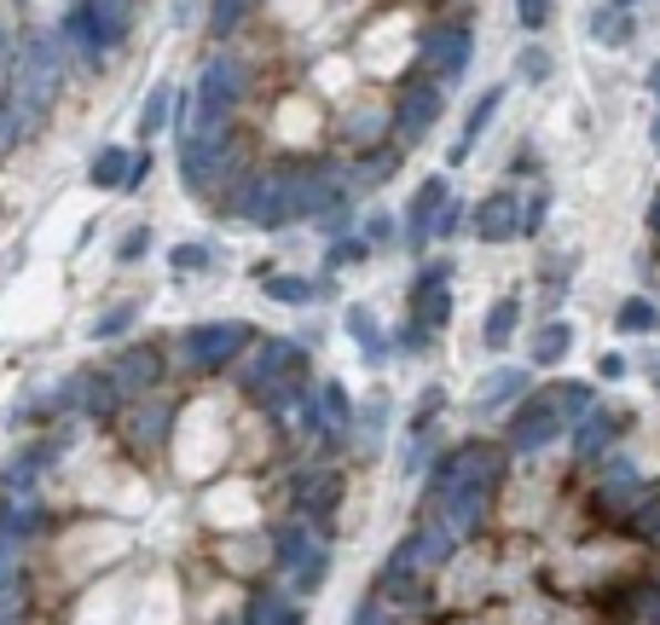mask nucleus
I'll use <instances>...</instances> for the list:
<instances>
[{
    "instance_id": "1",
    "label": "nucleus",
    "mask_w": 660,
    "mask_h": 625,
    "mask_svg": "<svg viewBox=\"0 0 660 625\" xmlns=\"http://www.w3.org/2000/svg\"><path fill=\"white\" fill-rule=\"evenodd\" d=\"M278 192H285V221H324L348 197V168L337 156H301L278 168Z\"/></svg>"
},
{
    "instance_id": "2",
    "label": "nucleus",
    "mask_w": 660,
    "mask_h": 625,
    "mask_svg": "<svg viewBox=\"0 0 660 625\" xmlns=\"http://www.w3.org/2000/svg\"><path fill=\"white\" fill-rule=\"evenodd\" d=\"M238 151H233V127H192L181 140V180L192 197H209L220 192V180L233 174Z\"/></svg>"
},
{
    "instance_id": "3",
    "label": "nucleus",
    "mask_w": 660,
    "mask_h": 625,
    "mask_svg": "<svg viewBox=\"0 0 660 625\" xmlns=\"http://www.w3.org/2000/svg\"><path fill=\"white\" fill-rule=\"evenodd\" d=\"M244 88H249V75H244L238 52H215V59H203L197 88H192V99H197V127H226V122H233Z\"/></svg>"
},
{
    "instance_id": "4",
    "label": "nucleus",
    "mask_w": 660,
    "mask_h": 625,
    "mask_svg": "<svg viewBox=\"0 0 660 625\" xmlns=\"http://www.w3.org/2000/svg\"><path fill=\"white\" fill-rule=\"evenodd\" d=\"M504 475H511V452H504V447H493V440H458V447L435 463V481H429V492H446V486H464V481L498 486Z\"/></svg>"
},
{
    "instance_id": "5",
    "label": "nucleus",
    "mask_w": 660,
    "mask_h": 625,
    "mask_svg": "<svg viewBox=\"0 0 660 625\" xmlns=\"http://www.w3.org/2000/svg\"><path fill=\"white\" fill-rule=\"evenodd\" d=\"M441 111H446V99H441V75H435V70L405 75L400 93H394V140H400V145H417L429 127L441 122Z\"/></svg>"
},
{
    "instance_id": "6",
    "label": "nucleus",
    "mask_w": 660,
    "mask_h": 625,
    "mask_svg": "<svg viewBox=\"0 0 660 625\" xmlns=\"http://www.w3.org/2000/svg\"><path fill=\"white\" fill-rule=\"evenodd\" d=\"M563 429H568V411L556 400V388H539L511 417V452H545L550 440H563Z\"/></svg>"
},
{
    "instance_id": "7",
    "label": "nucleus",
    "mask_w": 660,
    "mask_h": 625,
    "mask_svg": "<svg viewBox=\"0 0 660 625\" xmlns=\"http://www.w3.org/2000/svg\"><path fill=\"white\" fill-rule=\"evenodd\" d=\"M226 215L249 221V226H290L285 221V192H278V168L272 174H238L226 192Z\"/></svg>"
},
{
    "instance_id": "8",
    "label": "nucleus",
    "mask_w": 660,
    "mask_h": 625,
    "mask_svg": "<svg viewBox=\"0 0 660 625\" xmlns=\"http://www.w3.org/2000/svg\"><path fill=\"white\" fill-rule=\"evenodd\" d=\"M256 336L261 330H249V325H233V319H220V325H197V330H186V354H192V365L203 377H215V371H226L244 348H256Z\"/></svg>"
},
{
    "instance_id": "9",
    "label": "nucleus",
    "mask_w": 660,
    "mask_h": 625,
    "mask_svg": "<svg viewBox=\"0 0 660 625\" xmlns=\"http://www.w3.org/2000/svg\"><path fill=\"white\" fill-rule=\"evenodd\" d=\"M417 59H423V70H435L441 82H458L475 59V30L470 23H435V30L423 35Z\"/></svg>"
},
{
    "instance_id": "10",
    "label": "nucleus",
    "mask_w": 660,
    "mask_h": 625,
    "mask_svg": "<svg viewBox=\"0 0 660 625\" xmlns=\"http://www.w3.org/2000/svg\"><path fill=\"white\" fill-rule=\"evenodd\" d=\"M487 504H493V486L487 481H464V486H446V492H429V510L458 539L481 533V521H487Z\"/></svg>"
},
{
    "instance_id": "11",
    "label": "nucleus",
    "mask_w": 660,
    "mask_h": 625,
    "mask_svg": "<svg viewBox=\"0 0 660 625\" xmlns=\"http://www.w3.org/2000/svg\"><path fill=\"white\" fill-rule=\"evenodd\" d=\"M301 365H308V342H296V336H256V354H249L238 382H244V395H249V388H261L272 377L301 371Z\"/></svg>"
},
{
    "instance_id": "12",
    "label": "nucleus",
    "mask_w": 660,
    "mask_h": 625,
    "mask_svg": "<svg viewBox=\"0 0 660 625\" xmlns=\"http://www.w3.org/2000/svg\"><path fill=\"white\" fill-rule=\"evenodd\" d=\"M643 475H638V463H626V458H615V463H602V481H597V515L602 521H620L626 527V515L638 510V499H643Z\"/></svg>"
},
{
    "instance_id": "13",
    "label": "nucleus",
    "mask_w": 660,
    "mask_h": 625,
    "mask_svg": "<svg viewBox=\"0 0 660 625\" xmlns=\"http://www.w3.org/2000/svg\"><path fill=\"white\" fill-rule=\"evenodd\" d=\"M290 504H296L301 521H319V527H324V521L337 515V504H342V475H337V469H296Z\"/></svg>"
},
{
    "instance_id": "14",
    "label": "nucleus",
    "mask_w": 660,
    "mask_h": 625,
    "mask_svg": "<svg viewBox=\"0 0 660 625\" xmlns=\"http://www.w3.org/2000/svg\"><path fill=\"white\" fill-rule=\"evenodd\" d=\"M452 203V186H446V174H429L412 208H405V249H429L435 244V226H441V208Z\"/></svg>"
},
{
    "instance_id": "15",
    "label": "nucleus",
    "mask_w": 660,
    "mask_h": 625,
    "mask_svg": "<svg viewBox=\"0 0 660 625\" xmlns=\"http://www.w3.org/2000/svg\"><path fill=\"white\" fill-rule=\"evenodd\" d=\"M111 377L122 382V395H145L163 382V348L157 342H128L122 354H111Z\"/></svg>"
},
{
    "instance_id": "16",
    "label": "nucleus",
    "mask_w": 660,
    "mask_h": 625,
    "mask_svg": "<svg viewBox=\"0 0 660 625\" xmlns=\"http://www.w3.org/2000/svg\"><path fill=\"white\" fill-rule=\"evenodd\" d=\"M470 226H475V238H481V244H511V238H522V197H516V192H493V197H481Z\"/></svg>"
},
{
    "instance_id": "17",
    "label": "nucleus",
    "mask_w": 660,
    "mask_h": 625,
    "mask_svg": "<svg viewBox=\"0 0 660 625\" xmlns=\"http://www.w3.org/2000/svg\"><path fill=\"white\" fill-rule=\"evenodd\" d=\"M59 35H64V47H70L82 64H105V52H111V47H105V35H99V18H93L87 0H70V7H64Z\"/></svg>"
},
{
    "instance_id": "18",
    "label": "nucleus",
    "mask_w": 660,
    "mask_h": 625,
    "mask_svg": "<svg viewBox=\"0 0 660 625\" xmlns=\"http://www.w3.org/2000/svg\"><path fill=\"white\" fill-rule=\"evenodd\" d=\"M446 273H452L446 260H435V267H423V273H417V284H412V312H417L423 325H435V330L452 319V290H446Z\"/></svg>"
},
{
    "instance_id": "19",
    "label": "nucleus",
    "mask_w": 660,
    "mask_h": 625,
    "mask_svg": "<svg viewBox=\"0 0 660 625\" xmlns=\"http://www.w3.org/2000/svg\"><path fill=\"white\" fill-rule=\"evenodd\" d=\"M568 440H574V463H597L608 447H615V440H620V417L615 411H586V417H579V423L568 429Z\"/></svg>"
},
{
    "instance_id": "20",
    "label": "nucleus",
    "mask_w": 660,
    "mask_h": 625,
    "mask_svg": "<svg viewBox=\"0 0 660 625\" xmlns=\"http://www.w3.org/2000/svg\"><path fill=\"white\" fill-rule=\"evenodd\" d=\"M597 608L608 619H654L660 625V580H631L626 591H608Z\"/></svg>"
},
{
    "instance_id": "21",
    "label": "nucleus",
    "mask_w": 660,
    "mask_h": 625,
    "mask_svg": "<svg viewBox=\"0 0 660 625\" xmlns=\"http://www.w3.org/2000/svg\"><path fill=\"white\" fill-rule=\"evenodd\" d=\"M498 104H504V88H487V93H481V99L470 104V116H464V134L452 140V151H446V163H452V168H458V163H470V156H475V140L493 127Z\"/></svg>"
},
{
    "instance_id": "22",
    "label": "nucleus",
    "mask_w": 660,
    "mask_h": 625,
    "mask_svg": "<svg viewBox=\"0 0 660 625\" xmlns=\"http://www.w3.org/2000/svg\"><path fill=\"white\" fill-rule=\"evenodd\" d=\"M134 163L140 156L128 145H105V151H93V163H87V180L99 192H128V180H134Z\"/></svg>"
},
{
    "instance_id": "23",
    "label": "nucleus",
    "mask_w": 660,
    "mask_h": 625,
    "mask_svg": "<svg viewBox=\"0 0 660 625\" xmlns=\"http://www.w3.org/2000/svg\"><path fill=\"white\" fill-rule=\"evenodd\" d=\"M342 325H348V336H353V342H360L365 365H383V359H389V342H383V325H377V312H371L365 301H353V307H342Z\"/></svg>"
},
{
    "instance_id": "24",
    "label": "nucleus",
    "mask_w": 660,
    "mask_h": 625,
    "mask_svg": "<svg viewBox=\"0 0 660 625\" xmlns=\"http://www.w3.org/2000/svg\"><path fill=\"white\" fill-rule=\"evenodd\" d=\"M267 544H272V567H285V573H296L313 556V533L301 527V521H278V527L267 533Z\"/></svg>"
},
{
    "instance_id": "25",
    "label": "nucleus",
    "mask_w": 660,
    "mask_h": 625,
    "mask_svg": "<svg viewBox=\"0 0 660 625\" xmlns=\"http://www.w3.org/2000/svg\"><path fill=\"white\" fill-rule=\"evenodd\" d=\"M568 354H574V325H563V319L539 325V330H533V342H527V365H539V371L563 365Z\"/></svg>"
},
{
    "instance_id": "26",
    "label": "nucleus",
    "mask_w": 660,
    "mask_h": 625,
    "mask_svg": "<svg viewBox=\"0 0 660 625\" xmlns=\"http://www.w3.org/2000/svg\"><path fill=\"white\" fill-rule=\"evenodd\" d=\"M394 127V104H360V111H348L342 116V140L348 145H377V134H389Z\"/></svg>"
},
{
    "instance_id": "27",
    "label": "nucleus",
    "mask_w": 660,
    "mask_h": 625,
    "mask_svg": "<svg viewBox=\"0 0 660 625\" xmlns=\"http://www.w3.org/2000/svg\"><path fill=\"white\" fill-rule=\"evenodd\" d=\"M516 395H527V365H498V371H487V377H481V388H475V406H481V411H493V406L516 400Z\"/></svg>"
},
{
    "instance_id": "28",
    "label": "nucleus",
    "mask_w": 660,
    "mask_h": 625,
    "mask_svg": "<svg viewBox=\"0 0 660 625\" xmlns=\"http://www.w3.org/2000/svg\"><path fill=\"white\" fill-rule=\"evenodd\" d=\"M516 325H522V301H516V296H498V301L487 307L481 342H487V348H511V342H516Z\"/></svg>"
},
{
    "instance_id": "29",
    "label": "nucleus",
    "mask_w": 660,
    "mask_h": 625,
    "mask_svg": "<svg viewBox=\"0 0 660 625\" xmlns=\"http://www.w3.org/2000/svg\"><path fill=\"white\" fill-rule=\"evenodd\" d=\"M296 603L290 596H278V591H249V603H244V625H296Z\"/></svg>"
},
{
    "instance_id": "30",
    "label": "nucleus",
    "mask_w": 660,
    "mask_h": 625,
    "mask_svg": "<svg viewBox=\"0 0 660 625\" xmlns=\"http://www.w3.org/2000/svg\"><path fill=\"white\" fill-rule=\"evenodd\" d=\"M591 35H597L602 47H626L631 35H638V23H631V7H615V0H608L602 12H591Z\"/></svg>"
},
{
    "instance_id": "31",
    "label": "nucleus",
    "mask_w": 660,
    "mask_h": 625,
    "mask_svg": "<svg viewBox=\"0 0 660 625\" xmlns=\"http://www.w3.org/2000/svg\"><path fill=\"white\" fill-rule=\"evenodd\" d=\"M116 406H122V382L82 371V411H87V417H116Z\"/></svg>"
},
{
    "instance_id": "32",
    "label": "nucleus",
    "mask_w": 660,
    "mask_h": 625,
    "mask_svg": "<svg viewBox=\"0 0 660 625\" xmlns=\"http://www.w3.org/2000/svg\"><path fill=\"white\" fill-rule=\"evenodd\" d=\"M168 122H174V88L157 82V88L145 93V111H140V140H157Z\"/></svg>"
},
{
    "instance_id": "33",
    "label": "nucleus",
    "mask_w": 660,
    "mask_h": 625,
    "mask_svg": "<svg viewBox=\"0 0 660 625\" xmlns=\"http://www.w3.org/2000/svg\"><path fill=\"white\" fill-rule=\"evenodd\" d=\"M319 406H324L330 434L348 440V429H353V400H348V388H342V382H324V388H319Z\"/></svg>"
},
{
    "instance_id": "34",
    "label": "nucleus",
    "mask_w": 660,
    "mask_h": 625,
    "mask_svg": "<svg viewBox=\"0 0 660 625\" xmlns=\"http://www.w3.org/2000/svg\"><path fill=\"white\" fill-rule=\"evenodd\" d=\"M168 423H174L168 411H151V406H145V411L128 417V440H134L140 452H151V447H163V440H168Z\"/></svg>"
},
{
    "instance_id": "35",
    "label": "nucleus",
    "mask_w": 660,
    "mask_h": 625,
    "mask_svg": "<svg viewBox=\"0 0 660 625\" xmlns=\"http://www.w3.org/2000/svg\"><path fill=\"white\" fill-rule=\"evenodd\" d=\"M267 296H272L278 307H308V301L319 296V284L296 278V273H267Z\"/></svg>"
},
{
    "instance_id": "36",
    "label": "nucleus",
    "mask_w": 660,
    "mask_h": 625,
    "mask_svg": "<svg viewBox=\"0 0 660 625\" xmlns=\"http://www.w3.org/2000/svg\"><path fill=\"white\" fill-rule=\"evenodd\" d=\"M615 325H620L626 336H649V330H660V307L643 301V296H626L620 312H615Z\"/></svg>"
},
{
    "instance_id": "37",
    "label": "nucleus",
    "mask_w": 660,
    "mask_h": 625,
    "mask_svg": "<svg viewBox=\"0 0 660 625\" xmlns=\"http://www.w3.org/2000/svg\"><path fill=\"white\" fill-rule=\"evenodd\" d=\"M371 156H360V163H353V180H360V186H377V180H389L394 168H400V151H389V145H365Z\"/></svg>"
},
{
    "instance_id": "38",
    "label": "nucleus",
    "mask_w": 660,
    "mask_h": 625,
    "mask_svg": "<svg viewBox=\"0 0 660 625\" xmlns=\"http://www.w3.org/2000/svg\"><path fill=\"white\" fill-rule=\"evenodd\" d=\"M168 260H174V273H209L215 260H220V249H215L209 238H186V244L174 249Z\"/></svg>"
},
{
    "instance_id": "39",
    "label": "nucleus",
    "mask_w": 660,
    "mask_h": 625,
    "mask_svg": "<svg viewBox=\"0 0 660 625\" xmlns=\"http://www.w3.org/2000/svg\"><path fill=\"white\" fill-rule=\"evenodd\" d=\"M249 7H256V0H209V35L226 41V35H233L238 23L249 18Z\"/></svg>"
},
{
    "instance_id": "40",
    "label": "nucleus",
    "mask_w": 660,
    "mask_h": 625,
    "mask_svg": "<svg viewBox=\"0 0 660 625\" xmlns=\"http://www.w3.org/2000/svg\"><path fill=\"white\" fill-rule=\"evenodd\" d=\"M134 319H140V301H122V307H111V312H99L87 336H93V342H111V336L134 330Z\"/></svg>"
},
{
    "instance_id": "41",
    "label": "nucleus",
    "mask_w": 660,
    "mask_h": 625,
    "mask_svg": "<svg viewBox=\"0 0 660 625\" xmlns=\"http://www.w3.org/2000/svg\"><path fill=\"white\" fill-rule=\"evenodd\" d=\"M626 527L638 533V539H649V544H660V492H643L638 510L626 515Z\"/></svg>"
},
{
    "instance_id": "42",
    "label": "nucleus",
    "mask_w": 660,
    "mask_h": 625,
    "mask_svg": "<svg viewBox=\"0 0 660 625\" xmlns=\"http://www.w3.org/2000/svg\"><path fill=\"white\" fill-rule=\"evenodd\" d=\"M371 255V238L365 232H353V238H337L324 249V273H342V267H353V260H365Z\"/></svg>"
},
{
    "instance_id": "43",
    "label": "nucleus",
    "mask_w": 660,
    "mask_h": 625,
    "mask_svg": "<svg viewBox=\"0 0 660 625\" xmlns=\"http://www.w3.org/2000/svg\"><path fill=\"white\" fill-rule=\"evenodd\" d=\"M556 400H563V411H568V429H574L579 417H586V411L597 406V388H591V382H563V388H556Z\"/></svg>"
},
{
    "instance_id": "44",
    "label": "nucleus",
    "mask_w": 660,
    "mask_h": 625,
    "mask_svg": "<svg viewBox=\"0 0 660 625\" xmlns=\"http://www.w3.org/2000/svg\"><path fill=\"white\" fill-rule=\"evenodd\" d=\"M324 567H330V556H324V544H313V556L296 567V596H308V591H319L324 585Z\"/></svg>"
},
{
    "instance_id": "45",
    "label": "nucleus",
    "mask_w": 660,
    "mask_h": 625,
    "mask_svg": "<svg viewBox=\"0 0 660 625\" xmlns=\"http://www.w3.org/2000/svg\"><path fill=\"white\" fill-rule=\"evenodd\" d=\"M545 215H550V192H527L522 197V238H533L545 226Z\"/></svg>"
},
{
    "instance_id": "46",
    "label": "nucleus",
    "mask_w": 660,
    "mask_h": 625,
    "mask_svg": "<svg viewBox=\"0 0 660 625\" xmlns=\"http://www.w3.org/2000/svg\"><path fill=\"white\" fill-rule=\"evenodd\" d=\"M394 336H400V342H394L400 354H423V348H429V336H435V325H423L417 312H412V319H405V325H400Z\"/></svg>"
},
{
    "instance_id": "47",
    "label": "nucleus",
    "mask_w": 660,
    "mask_h": 625,
    "mask_svg": "<svg viewBox=\"0 0 660 625\" xmlns=\"http://www.w3.org/2000/svg\"><path fill=\"white\" fill-rule=\"evenodd\" d=\"M516 70H522V82H545V75H550V52L545 47H522Z\"/></svg>"
},
{
    "instance_id": "48",
    "label": "nucleus",
    "mask_w": 660,
    "mask_h": 625,
    "mask_svg": "<svg viewBox=\"0 0 660 625\" xmlns=\"http://www.w3.org/2000/svg\"><path fill=\"white\" fill-rule=\"evenodd\" d=\"M365 238H371V249L394 244V238H400V221H394V215H383V208H377V215L365 221Z\"/></svg>"
},
{
    "instance_id": "49",
    "label": "nucleus",
    "mask_w": 660,
    "mask_h": 625,
    "mask_svg": "<svg viewBox=\"0 0 660 625\" xmlns=\"http://www.w3.org/2000/svg\"><path fill=\"white\" fill-rule=\"evenodd\" d=\"M145 249H151V226H134L128 238H122L116 260H128V267H134V260H145Z\"/></svg>"
},
{
    "instance_id": "50",
    "label": "nucleus",
    "mask_w": 660,
    "mask_h": 625,
    "mask_svg": "<svg viewBox=\"0 0 660 625\" xmlns=\"http://www.w3.org/2000/svg\"><path fill=\"white\" fill-rule=\"evenodd\" d=\"M516 18H522V30H545L550 0H516Z\"/></svg>"
},
{
    "instance_id": "51",
    "label": "nucleus",
    "mask_w": 660,
    "mask_h": 625,
    "mask_svg": "<svg viewBox=\"0 0 660 625\" xmlns=\"http://www.w3.org/2000/svg\"><path fill=\"white\" fill-rule=\"evenodd\" d=\"M452 232H458V197H452L446 208H441V226H435V244H446Z\"/></svg>"
},
{
    "instance_id": "52",
    "label": "nucleus",
    "mask_w": 660,
    "mask_h": 625,
    "mask_svg": "<svg viewBox=\"0 0 660 625\" xmlns=\"http://www.w3.org/2000/svg\"><path fill=\"white\" fill-rule=\"evenodd\" d=\"M597 377H602V382L626 377V359H620V354H602V359H597Z\"/></svg>"
},
{
    "instance_id": "53",
    "label": "nucleus",
    "mask_w": 660,
    "mask_h": 625,
    "mask_svg": "<svg viewBox=\"0 0 660 625\" xmlns=\"http://www.w3.org/2000/svg\"><path fill=\"white\" fill-rule=\"evenodd\" d=\"M353 619H360V625H377V619H389V614H383V603H377V596H365V603L353 608Z\"/></svg>"
},
{
    "instance_id": "54",
    "label": "nucleus",
    "mask_w": 660,
    "mask_h": 625,
    "mask_svg": "<svg viewBox=\"0 0 660 625\" xmlns=\"http://www.w3.org/2000/svg\"><path fill=\"white\" fill-rule=\"evenodd\" d=\"M649 226H654V238H660V192H654V203H649Z\"/></svg>"
},
{
    "instance_id": "55",
    "label": "nucleus",
    "mask_w": 660,
    "mask_h": 625,
    "mask_svg": "<svg viewBox=\"0 0 660 625\" xmlns=\"http://www.w3.org/2000/svg\"><path fill=\"white\" fill-rule=\"evenodd\" d=\"M649 145L660 151V116H654V127H649Z\"/></svg>"
},
{
    "instance_id": "56",
    "label": "nucleus",
    "mask_w": 660,
    "mask_h": 625,
    "mask_svg": "<svg viewBox=\"0 0 660 625\" xmlns=\"http://www.w3.org/2000/svg\"><path fill=\"white\" fill-rule=\"evenodd\" d=\"M649 88H654V93H660V64H654V70H649Z\"/></svg>"
},
{
    "instance_id": "57",
    "label": "nucleus",
    "mask_w": 660,
    "mask_h": 625,
    "mask_svg": "<svg viewBox=\"0 0 660 625\" xmlns=\"http://www.w3.org/2000/svg\"><path fill=\"white\" fill-rule=\"evenodd\" d=\"M615 7H638V0H615Z\"/></svg>"
}]
</instances>
